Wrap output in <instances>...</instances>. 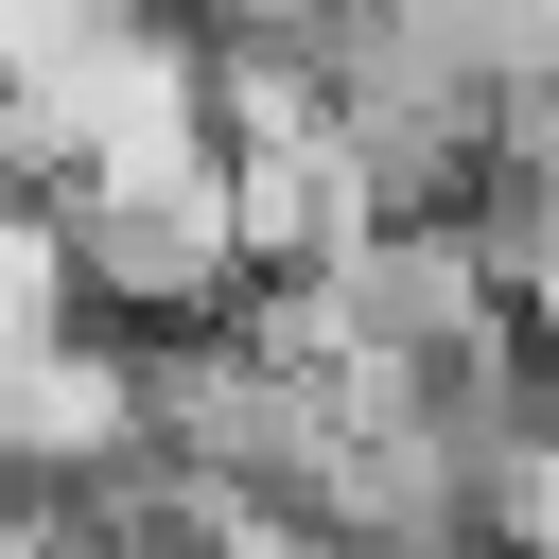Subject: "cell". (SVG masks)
<instances>
[{"mask_svg": "<svg viewBox=\"0 0 559 559\" xmlns=\"http://www.w3.org/2000/svg\"><path fill=\"white\" fill-rule=\"evenodd\" d=\"M0 192H35V175H17V105H0Z\"/></svg>", "mask_w": 559, "mask_h": 559, "instance_id": "1", "label": "cell"}]
</instances>
